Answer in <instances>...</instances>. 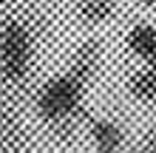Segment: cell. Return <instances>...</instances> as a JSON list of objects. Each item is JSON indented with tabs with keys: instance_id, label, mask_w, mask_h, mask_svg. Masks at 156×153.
I'll return each instance as SVG.
<instances>
[{
	"instance_id": "1",
	"label": "cell",
	"mask_w": 156,
	"mask_h": 153,
	"mask_svg": "<svg viewBox=\"0 0 156 153\" xmlns=\"http://www.w3.org/2000/svg\"><path fill=\"white\" fill-rule=\"evenodd\" d=\"M80 99H82V85L77 79H71L68 74L54 77L51 82L43 85V91L37 96V111L48 122H62L80 108Z\"/></svg>"
},
{
	"instance_id": "2",
	"label": "cell",
	"mask_w": 156,
	"mask_h": 153,
	"mask_svg": "<svg viewBox=\"0 0 156 153\" xmlns=\"http://www.w3.org/2000/svg\"><path fill=\"white\" fill-rule=\"evenodd\" d=\"M0 62L9 79H23L31 62V37L20 23H9L0 37Z\"/></svg>"
},
{
	"instance_id": "3",
	"label": "cell",
	"mask_w": 156,
	"mask_h": 153,
	"mask_svg": "<svg viewBox=\"0 0 156 153\" xmlns=\"http://www.w3.org/2000/svg\"><path fill=\"white\" fill-rule=\"evenodd\" d=\"M97 65H99V43L97 40H88V43H82V46L77 48V57H74V62H71L68 77L77 79V82L85 88L88 79L94 77Z\"/></svg>"
},
{
	"instance_id": "4",
	"label": "cell",
	"mask_w": 156,
	"mask_h": 153,
	"mask_svg": "<svg viewBox=\"0 0 156 153\" xmlns=\"http://www.w3.org/2000/svg\"><path fill=\"white\" fill-rule=\"evenodd\" d=\"M128 48L139 57L145 65H156V29L148 23H136L128 31Z\"/></svg>"
},
{
	"instance_id": "5",
	"label": "cell",
	"mask_w": 156,
	"mask_h": 153,
	"mask_svg": "<svg viewBox=\"0 0 156 153\" xmlns=\"http://www.w3.org/2000/svg\"><path fill=\"white\" fill-rule=\"evenodd\" d=\"M91 139L99 153H116L125 142V133L114 119H97L91 125Z\"/></svg>"
},
{
	"instance_id": "6",
	"label": "cell",
	"mask_w": 156,
	"mask_h": 153,
	"mask_svg": "<svg viewBox=\"0 0 156 153\" xmlns=\"http://www.w3.org/2000/svg\"><path fill=\"white\" fill-rule=\"evenodd\" d=\"M128 88L139 102H153L156 99V65H145L142 71H136Z\"/></svg>"
},
{
	"instance_id": "7",
	"label": "cell",
	"mask_w": 156,
	"mask_h": 153,
	"mask_svg": "<svg viewBox=\"0 0 156 153\" xmlns=\"http://www.w3.org/2000/svg\"><path fill=\"white\" fill-rule=\"evenodd\" d=\"M80 14L91 23H102L114 14V0H82L80 3Z\"/></svg>"
},
{
	"instance_id": "8",
	"label": "cell",
	"mask_w": 156,
	"mask_h": 153,
	"mask_svg": "<svg viewBox=\"0 0 156 153\" xmlns=\"http://www.w3.org/2000/svg\"><path fill=\"white\" fill-rule=\"evenodd\" d=\"M142 153H156V133L145 139V145H142Z\"/></svg>"
},
{
	"instance_id": "9",
	"label": "cell",
	"mask_w": 156,
	"mask_h": 153,
	"mask_svg": "<svg viewBox=\"0 0 156 153\" xmlns=\"http://www.w3.org/2000/svg\"><path fill=\"white\" fill-rule=\"evenodd\" d=\"M142 3H145V6H156V0H142Z\"/></svg>"
},
{
	"instance_id": "10",
	"label": "cell",
	"mask_w": 156,
	"mask_h": 153,
	"mask_svg": "<svg viewBox=\"0 0 156 153\" xmlns=\"http://www.w3.org/2000/svg\"><path fill=\"white\" fill-rule=\"evenodd\" d=\"M0 3H6V0H0Z\"/></svg>"
}]
</instances>
